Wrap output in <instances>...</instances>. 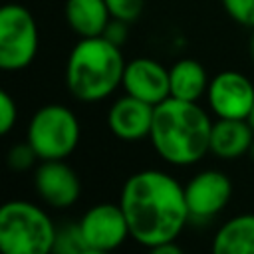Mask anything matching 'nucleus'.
<instances>
[{"instance_id": "2eb2a0df", "label": "nucleus", "mask_w": 254, "mask_h": 254, "mask_svg": "<svg viewBox=\"0 0 254 254\" xmlns=\"http://www.w3.org/2000/svg\"><path fill=\"white\" fill-rule=\"evenodd\" d=\"M214 254H254V214L226 220L212 238Z\"/></svg>"}, {"instance_id": "ddd939ff", "label": "nucleus", "mask_w": 254, "mask_h": 254, "mask_svg": "<svg viewBox=\"0 0 254 254\" xmlns=\"http://www.w3.org/2000/svg\"><path fill=\"white\" fill-rule=\"evenodd\" d=\"M254 143V129L248 119L218 117L210 129V153L220 159H238L250 151Z\"/></svg>"}, {"instance_id": "39448f33", "label": "nucleus", "mask_w": 254, "mask_h": 254, "mask_svg": "<svg viewBox=\"0 0 254 254\" xmlns=\"http://www.w3.org/2000/svg\"><path fill=\"white\" fill-rule=\"evenodd\" d=\"M26 141L40 161L65 159L79 143V121L65 105H44L32 115L26 129Z\"/></svg>"}, {"instance_id": "4be33fe9", "label": "nucleus", "mask_w": 254, "mask_h": 254, "mask_svg": "<svg viewBox=\"0 0 254 254\" xmlns=\"http://www.w3.org/2000/svg\"><path fill=\"white\" fill-rule=\"evenodd\" d=\"M103 36L109 42H113L115 46H121L125 42V38H127V22L117 20V18H111L109 24H107V28H105V32H103Z\"/></svg>"}, {"instance_id": "412c9836", "label": "nucleus", "mask_w": 254, "mask_h": 254, "mask_svg": "<svg viewBox=\"0 0 254 254\" xmlns=\"http://www.w3.org/2000/svg\"><path fill=\"white\" fill-rule=\"evenodd\" d=\"M16 119H18L16 101L10 97V93L0 91V133L2 135L10 133V129L14 127Z\"/></svg>"}, {"instance_id": "f8f14e48", "label": "nucleus", "mask_w": 254, "mask_h": 254, "mask_svg": "<svg viewBox=\"0 0 254 254\" xmlns=\"http://www.w3.org/2000/svg\"><path fill=\"white\" fill-rule=\"evenodd\" d=\"M153 113L155 105L127 93L111 105L107 113V125L115 137L123 141H139L149 137Z\"/></svg>"}, {"instance_id": "9b49d317", "label": "nucleus", "mask_w": 254, "mask_h": 254, "mask_svg": "<svg viewBox=\"0 0 254 254\" xmlns=\"http://www.w3.org/2000/svg\"><path fill=\"white\" fill-rule=\"evenodd\" d=\"M121 85L125 93L139 97L151 105H157L171 97L169 69L151 58H135L127 62Z\"/></svg>"}, {"instance_id": "aec40b11", "label": "nucleus", "mask_w": 254, "mask_h": 254, "mask_svg": "<svg viewBox=\"0 0 254 254\" xmlns=\"http://www.w3.org/2000/svg\"><path fill=\"white\" fill-rule=\"evenodd\" d=\"M36 159H38V155H36V151L32 149V145L28 141L18 143V145H14L8 151V165L14 171H26V169H30L36 163Z\"/></svg>"}, {"instance_id": "6ab92c4d", "label": "nucleus", "mask_w": 254, "mask_h": 254, "mask_svg": "<svg viewBox=\"0 0 254 254\" xmlns=\"http://www.w3.org/2000/svg\"><path fill=\"white\" fill-rule=\"evenodd\" d=\"M226 14L248 28H254V0H222Z\"/></svg>"}, {"instance_id": "5701e85b", "label": "nucleus", "mask_w": 254, "mask_h": 254, "mask_svg": "<svg viewBox=\"0 0 254 254\" xmlns=\"http://www.w3.org/2000/svg\"><path fill=\"white\" fill-rule=\"evenodd\" d=\"M153 252L155 254H181V246L175 240H169V242H163V244L155 246Z\"/></svg>"}, {"instance_id": "0eeeda50", "label": "nucleus", "mask_w": 254, "mask_h": 254, "mask_svg": "<svg viewBox=\"0 0 254 254\" xmlns=\"http://www.w3.org/2000/svg\"><path fill=\"white\" fill-rule=\"evenodd\" d=\"M77 226H79L83 244L91 254L111 252L119 248L125 242V238H131L127 218L119 202L117 204L101 202L87 208L79 218Z\"/></svg>"}, {"instance_id": "7ed1b4c3", "label": "nucleus", "mask_w": 254, "mask_h": 254, "mask_svg": "<svg viewBox=\"0 0 254 254\" xmlns=\"http://www.w3.org/2000/svg\"><path fill=\"white\" fill-rule=\"evenodd\" d=\"M119 48L105 36L79 38L65 64V83L75 99L101 101L121 85L125 60Z\"/></svg>"}, {"instance_id": "9d476101", "label": "nucleus", "mask_w": 254, "mask_h": 254, "mask_svg": "<svg viewBox=\"0 0 254 254\" xmlns=\"http://www.w3.org/2000/svg\"><path fill=\"white\" fill-rule=\"evenodd\" d=\"M34 185L40 198L54 208H67L75 204L81 194L79 177L64 159L42 161L36 169Z\"/></svg>"}, {"instance_id": "f3484780", "label": "nucleus", "mask_w": 254, "mask_h": 254, "mask_svg": "<svg viewBox=\"0 0 254 254\" xmlns=\"http://www.w3.org/2000/svg\"><path fill=\"white\" fill-rule=\"evenodd\" d=\"M54 252H65V254L87 252V248H85V244H83V238H81V232H79V226H77V224H71V226H65V228L58 230Z\"/></svg>"}, {"instance_id": "6e6552de", "label": "nucleus", "mask_w": 254, "mask_h": 254, "mask_svg": "<svg viewBox=\"0 0 254 254\" xmlns=\"http://www.w3.org/2000/svg\"><path fill=\"white\" fill-rule=\"evenodd\" d=\"M208 107L222 119H248L254 105V85L238 71H220L208 81Z\"/></svg>"}, {"instance_id": "393cba45", "label": "nucleus", "mask_w": 254, "mask_h": 254, "mask_svg": "<svg viewBox=\"0 0 254 254\" xmlns=\"http://www.w3.org/2000/svg\"><path fill=\"white\" fill-rule=\"evenodd\" d=\"M248 123H250L252 129H254V105H252V111H250V115H248Z\"/></svg>"}, {"instance_id": "f03ea898", "label": "nucleus", "mask_w": 254, "mask_h": 254, "mask_svg": "<svg viewBox=\"0 0 254 254\" xmlns=\"http://www.w3.org/2000/svg\"><path fill=\"white\" fill-rule=\"evenodd\" d=\"M210 129L212 121L196 101L167 97L155 105L149 139L163 161L187 167L210 151Z\"/></svg>"}, {"instance_id": "b1692460", "label": "nucleus", "mask_w": 254, "mask_h": 254, "mask_svg": "<svg viewBox=\"0 0 254 254\" xmlns=\"http://www.w3.org/2000/svg\"><path fill=\"white\" fill-rule=\"evenodd\" d=\"M250 56H252V60H254V32H252V36H250Z\"/></svg>"}, {"instance_id": "f257e3e1", "label": "nucleus", "mask_w": 254, "mask_h": 254, "mask_svg": "<svg viewBox=\"0 0 254 254\" xmlns=\"http://www.w3.org/2000/svg\"><path fill=\"white\" fill-rule=\"evenodd\" d=\"M119 204L127 218L129 236L149 250L177 240L190 220L185 187L171 175L155 169L131 175L121 189Z\"/></svg>"}, {"instance_id": "20e7f679", "label": "nucleus", "mask_w": 254, "mask_h": 254, "mask_svg": "<svg viewBox=\"0 0 254 254\" xmlns=\"http://www.w3.org/2000/svg\"><path fill=\"white\" fill-rule=\"evenodd\" d=\"M58 228L48 212L28 200H8L0 206V250L4 254L54 252Z\"/></svg>"}, {"instance_id": "1a4fd4ad", "label": "nucleus", "mask_w": 254, "mask_h": 254, "mask_svg": "<svg viewBox=\"0 0 254 254\" xmlns=\"http://www.w3.org/2000/svg\"><path fill=\"white\" fill-rule=\"evenodd\" d=\"M232 183L216 169L196 173L185 185V198L190 220H210L214 218L230 200Z\"/></svg>"}, {"instance_id": "4468645a", "label": "nucleus", "mask_w": 254, "mask_h": 254, "mask_svg": "<svg viewBox=\"0 0 254 254\" xmlns=\"http://www.w3.org/2000/svg\"><path fill=\"white\" fill-rule=\"evenodd\" d=\"M65 20L79 38L103 36L111 14L105 0H65Z\"/></svg>"}, {"instance_id": "423d86ee", "label": "nucleus", "mask_w": 254, "mask_h": 254, "mask_svg": "<svg viewBox=\"0 0 254 254\" xmlns=\"http://www.w3.org/2000/svg\"><path fill=\"white\" fill-rule=\"evenodd\" d=\"M38 52V26L32 12L20 4L0 8V67L18 71L28 67Z\"/></svg>"}, {"instance_id": "dca6fc26", "label": "nucleus", "mask_w": 254, "mask_h": 254, "mask_svg": "<svg viewBox=\"0 0 254 254\" xmlns=\"http://www.w3.org/2000/svg\"><path fill=\"white\" fill-rule=\"evenodd\" d=\"M171 81V97L185 99V101H198L208 89V75L202 64L196 60H179L169 69Z\"/></svg>"}, {"instance_id": "a211bd4d", "label": "nucleus", "mask_w": 254, "mask_h": 254, "mask_svg": "<svg viewBox=\"0 0 254 254\" xmlns=\"http://www.w3.org/2000/svg\"><path fill=\"white\" fill-rule=\"evenodd\" d=\"M105 4L109 8L111 18H117V20L131 24L141 16L145 0H105Z\"/></svg>"}]
</instances>
